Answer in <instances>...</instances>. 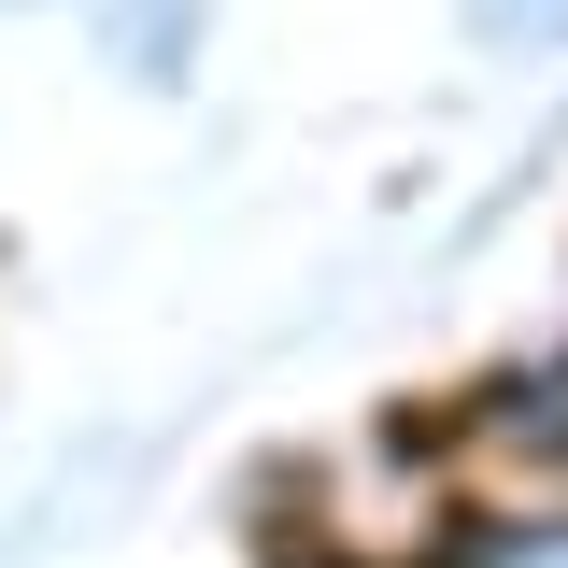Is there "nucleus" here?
Returning <instances> with one entry per match:
<instances>
[{"instance_id":"f257e3e1","label":"nucleus","mask_w":568,"mask_h":568,"mask_svg":"<svg viewBox=\"0 0 568 568\" xmlns=\"http://www.w3.org/2000/svg\"><path fill=\"white\" fill-rule=\"evenodd\" d=\"M455 568H568V511H511V526H469Z\"/></svg>"}]
</instances>
